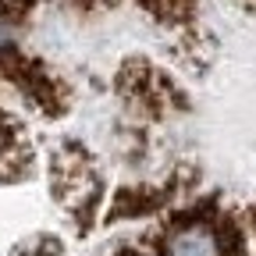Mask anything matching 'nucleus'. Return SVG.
<instances>
[{"instance_id": "1", "label": "nucleus", "mask_w": 256, "mask_h": 256, "mask_svg": "<svg viewBox=\"0 0 256 256\" xmlns=\"http://www.w3.org/2000/svg\"><path fill=\"white\" fill-rule=\"evenodd\" d=\"M0 256H40L32 242L22 235V228L4 214H0Z\"/></svg>"}]
</instances>
